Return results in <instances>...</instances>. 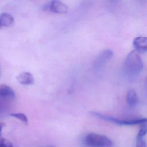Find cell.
I'll use <instances>...</instances> for the list:
<instances>
[{"label": "cell", "mask_w": 147, "mask_h": 147, "mask_svg": "<svg viewBox=\"0 0 147 147\" xmlns=\"http://www.w3.org/2000/svg\"><path fill=\"white\" fill-rule=\"evenodd\" d=\"M143 67V61L140 53L134 50L130 52L125 59L123 71L125 75L132 77L139 75L141 72Z\"/></svg>", "instance_id": "cell-1"}, {"label": "cell", "mask_w": 147, "mask_h": 147, "mask_svg": "<svg viewBox=\"0 0 147 147\" xmlns=\"http://www.w3.org/2000/svg\"><path fill=\"white\" fill-rule=\"evenodd\" d=\"M84 142L90 147H113V141L107 136L95 133H90L86 136Z\"/></svg>", "instance_id": "cell-2"}, {"label": "cell", "mask_w": 147, "mask_h": 147, "mask_svg": "<svg viewBox=\"0 0 147 147\" xmlns=\"http://www.w3.org/2000/svg\"><path fill=\"white\" fill-rule=\"evenodd\" d=\"M44 10L57 14H64L68 11L67 6L59 0H52L44 6Z\"/></svg>", "instance_id": "cell-3"}, {"label": "cell", "mask_w": 147, "mask_h": 147, "mask_svg": "<svg viewBox=\"0 0 147 147\" xmlns=\"http://www.w3.org/2000/svg\"><path fill=\"white\" fill-rule=\"evenodd\" d=\"M113 56V52L110 49H105L101 52L95 58L94 65L96 67H100L109 61Z\"/></svg>", "instance_id": "cell-4"}, {"label": "cell", "mask_w": 147, "mask_h": 147, "mask_svg": "<svg viewBox=\"0 0 147 147\" xmlns=\"http://www.w3.org/2000/svg\"><path fill=\"white\" fill-rule=\"evenodd\" d=\"M133 46L138 53H145L147 51V38L146 37L138 36L134 38Z\"/></svg>", "instance_id": "cell-5"}, {"label": "cell", "mask_w": 147, "mask_h": 147, "mask_svg": "<svg viewBox=\"0 0 147 147\" xmlns=\"http://www.w3.org/2000/svg\"><path fill=\"white\" fill-rule=\"evenodd\" d=\"M17 81L22 85H32L34 79L33 75L28 72H23L17 76Z\"/></svg>", "instance_id": "cell-6"}, {"label": "cell", "mask_w": 147, "mask_h": 147, "mask_svg": "<svg viewBox=\"0 0 147 147\" xmlns=\"http://www.w3.org/2000/svg\"><path fill=\"white\" fill-rule=\"evenodd\" d=\"M14 22V17L9 13L0 14V28L11 26Z\"/></svg>", "instance_id": "cell-7"}, {"label": "cell", "mask_w": 147, "mask_h": 147, "mask_svg": "<svg viewBox=\"0 0 147 147\" xmlns=\"http://www.w3.org/2000/svg\"><path fill=\"white\" fill-rule=\"evenodd\" d=\"M91 114L92 115L95 116V117H97L98 118L103 119L105 121H109L110 122H112V123L117 124V125H123V120H120V119H117V118H116L115 117H111V116L107 115H104L103 114H100V113H98V112L92 111V112H91Z\"/></svg>", "instance_id": "cell-8"}, {"label": "cell", "mask_w": 147, "mask_h": 147, "mask_svg": "<svg viewBox=\"0 0 147 147\" xmlns=\"http://www.w3.org/2000/svg\"><path fill=\"white\" fill-rule=\"evenodd\" d=\"M127 103L130 107H134L137 106L138 99L136 92L133 90H130L127 91L126 95Z\"/></svg>", "instance_id": "cell-9"}, {"label": "cell", "mask_w": 147, "mask_h": 147, "mask_svg": "<svg viewBox=\"0 0 147 147\" xmlns=\"http://www.w3.org/2000/svg\"><path fill=\"white\" fill-rule=\"evenodd\" d=\"M0 96L3 98L9 97L11 98H14L15 93L10 86L2 84L0 85Z\"/></svg>", "instance_id": "cell-10"}, {"label": "cell", "mask_w": 147, "mask_h": 147, "mask_svg": "<svg viewBox=\"0 0 147 147\" xmlns=\"http://www.w3.org/2000/svg\"><path fill=\"white\" fill-rule=\"evenodd\" d=\"M147 129L146 126L142 127L137 134V142L136 147H146V143L144 140V137L146 134Z\"/></svg>", "instance_id": "cell-11"}, {"label": "cell", "mask_w": 147, "mask_h": 147, "mask_svg": "<svg viewBox=\"0 0 147 147\" xmlns=\"http://www.w3.org/2000/svg\"><path fill=\"white\" fill-rule=\"evenodd\" d=\"M10 115L20 120L21 122L26 125H27L28 123V119L27 117L23 113H12L10 114Z\"/></svg>", "instance_id": "cell-12"}, {"label": "cell", "mask_w": 147, "mask_h": 147, "mask_svg": "<svg viewBox=\"0 0 147 147\" xmlns=\"http://www.w3.org/2000/svg\"><path fill=\"white\" fill-rule=\"evenodd\" d=\"M0 147H14V146L13 144L8 140L4 138H1Z\"/></svg>", "instance_id": "cell-13"}, {"label": "cell", "mask_w": 147, "mask_h": 147, "mask_svg": "<svg viewBox=\"0 0 147 147\" xmlns=\"http://www.w3.org/2000/svg\"><path fill=\"white\" fill-rule=\"evenodd\" d=\"M5 126V123L3 122H0V137L1 136V134H2V130L3 129V127Z\"/></svg>", "instance_id": "cell-14"}, {"label": "cell", "mask_w": 147, "mask_h": 147, "mask_svg": "<svg viewBox=\"0 0 147 147\" xmlns=\"http://www.w3.org/2000/svg\"><path fill=\"white\" fill-rule=\"evenodd\" d=\"M49 147H53V146H49Z\"/></svg>", "instance_id": "cell-15"}]
</instances>
